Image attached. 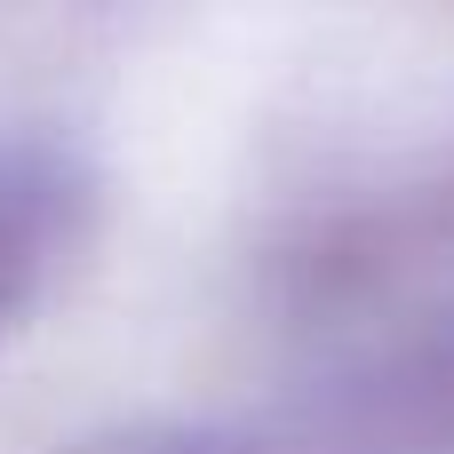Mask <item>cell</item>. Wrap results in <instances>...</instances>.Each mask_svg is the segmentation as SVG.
<instances>
[{"mask_svg":"<svg viewBox=\"0 0 454 454\" xmlns=\"http://www.w3.org/2000/svg\"><path fill=\"white\" fill-rule=\"evenodd\" d=\"M48 223H56V176L40 160H24V152H0V311L40 271Z\"/></svg>","mask_w":454,"mask_h":454,"instance_id":"6da1fadb","label":"cell"}]
</instances>
